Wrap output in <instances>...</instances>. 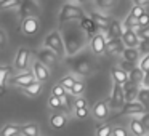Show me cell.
Segmentation results:
<instances>
[{"instance_id":"obj_16","label":"cell","mask_w":149,"mask_h":136,"mask_svg":"<svg viewBox=\"0 0 149 136\" xmlns=\"http://www.w3.org/2000/svg\"><path fill=\"white\" fill-rule=\"evenodd\" d=\"M122 40H123L127 48H136V46H139V43H141L136 31H125L123 35H122Z\"/></svg>"},{"instance_id":"obj_30","label":"cell","mask_w":149,"mask_h":136,"mask_svg":"<svg viewBox=\"0 0 149 136\" xmlns=\"http://www.w3.org/2000/svg\"><path fill=\"white\" fill-rule=\"evenodd\" d=\"M75 83H77V80H75L72 75H66V77H63L61 80H59V85H61V87H64L66 90H69V93H71V90L74 88Z\"/></svg>"},{"instance_id":"obj_51","label":"cell","mask_w":149,"mask_h":136,"mask_svg":"<svg viewBox=\"0 0 149 136\" xmlns=\"http://www.w3.org/2000/svg\"><path fill=\"white\" fill-rule=\"evenodd\" d=\"M146 136H148V135H146Z\"/></svg>"},{"instance_id":"obj_9","label":"cell","mask_w":149,"mask_h":136,"mask_svg":"<svg viewBox=\"0 0 149 136\" xmlns=\"http://www.w3.org/2000/svg\"><path fill=\"white\" fill-rule=\"evenodd\" d=\"M34 82H37L34 72H24V74H19V75H16V77L11 78V83L16 85V87H21L23 90L27 88L29 85H32Z\"/></svg>"},{"instance_id":"obj_21","label":"cell","mask_w":149,"mask_h":136,"mask_svg":"<svg viewBox=\"0 0 149 136\" xmlns=\"http://www.w3.org/2000/svg\"><path fill=\"white\" fill-rule=\"evenodd\" d=\"M66 123H68V117H66L63 112L53 114L52 119H50V125H52V128H55V130H63L66 126Z\"/></svg>"},{"instance_id":"obj_38","label":"cell","mask_w":149,"mask_h":136,"mask_svg":"<svg viewBox=\"0 0 149 136\" xmlns=\"http://www.w3.org/2000/svg\"><path fill=\"white\" fill-rule=\"evenodd\" d=\"M136 34H138V37H139L141 42H149V27H144V29H136Z\"/></svg>"},{"instance_id":"obj_37","label":"cell","mask_w":149,"mask_h":136,"mask_svg":"<svg viewBox=\"0 0 149 136\" xmlns=\"http://www.w3.org/2000/svg\"><path fill=\"white\" fill-rule=\"evenodd\" d=\"M84 91H85V83L82 80H77V83H75L74 88L71 90V94H72V96H75V98H80Z\"/></svg>"},{"instance_id":"obj_3","label":"cell","mask_w":149,"mask_h":136,"mask_svg":"<svg viewBox=\"0 0 149 136\" xmlns=\"http://www.w3.org/2000/svg\"><path fill=\"white\" fill-rule=\"evenodd\" d=\"M45 46L48 50H52L56 56L63 58L66 55V46H64V40H63V35L59 31H52L48 35L45 37Z\"/></svg>"},{"instance_id":"obj_12","label":"cell","mask_w":149,"mask_h":136,"mask_svg":"<svg viewBox=\"0 0 149 136\" xmlns=\"http://www.w3.org/2000/svg\"><path fill=\"white\" fill-rule=\"evenodd\" d=\"M32 72H34V75H36V80L37 82H47L50 78V71H48V67L47 66H43L42 62H39V61H36L32 64Z\"/></svg>"},{"instance_id":"obj_20","label":"cell","mask_w":149,"mask_h":136,"mask_svg":"<svg viewBox=\"0 0 149 136\" xmlns=\"http://www.w3.org/2000/svg\"><path fill=\"white\" fill-rule=\"evenodd\" d=\"M123 40L122 39H114L111 40V42H107L106 45V53L107 55H117V53H123Z\"/></svg>"},{"instance_id":"obj_15","label":"cell","mask_w":149,"mask_h":136,"mask_svg":"<svg viewBox=\"0 0 149 136\" xmlns=\"http://www.w3.org/2000/svg\"><path fill=\"white\" fill-rule=\"evenodd\" d=\"M80 29L84 31V32L87 34L88 37H90V39H93V37L96 35L98 31H101L100 27H98L96 24H95V21L91 19V18H88V16L82 19V23H80Z\"/></svg>"},{"instance_id":"obj_13","label":"cell","mask_w":149,"mask_h":136,"mask_svg":"<svg viewBox=\"0 0 149 136\" xmlns=\"http://www.w3.org/2000/svg\"><path fill=\"white\" fill-rule=\"evenodd\" d=\"M21 31H23L24 35L31 37V35H36L37 31H39V21L37 18H29V19H24L21 23Z\"/></svg>"},{"instance_id":"obj_14","label":"cell","mask_w":149,"mask_h":136,"mask_svg":"<svg viewBox=\"0 0 149 136\" xmlns=\"http://www.w3.org/2000/svg\"><path fill=\"white\" fill-rule=\"evenodd\" d=\"M55 59H56V55L48 48H42V50L37 51V61L42 62V64L47 66V67L55 64Z\"/></svg>"},{"instance_id":"obj_27","label":"cell","mask_w":149,"mask_h":136,"mask_svg":"<svg viewBox=\"0 0 149 136\" xmlns=\"http://www.w3.org/2000/svg\"><path fill=\"white\" fill-rule=\"evenodd\" d=\"M143 80H144V72H143L139 67H135L132 72H130V82H132L135 87L138 83H143Z\"/></svg>"},{"instance_id":"obj_8","label":"cell","mask_w":149,"mask_h":136,"mask_svg":"<svg viewBox=\"0 0 149 136\" xmlns=\"http://www.w3.org/2000/svg\"><path fill=\"white\" fill-rule=\"evenodd\" d=\"M106 45H107V40L104 34H96L93 39H90V48L93 55H103L106 53Z\"/></svg>"},{"instance_id":"obj_2","label":"cell","mask_w":149,"mask_h":136,"mask_svg":"<svg viewBox=\"0 0 149 136\" xmlns=\"http://www.w3.org/2000/svg\"><path fill=\"white\" fill-rule=\"evenodd\" d=\"M84 18H87V16H85V11L79 7V3H66L61 8V11H59L58 21H59V24H64L68 21L84 19Z\"/></svg>"},{"instance_id":"obj_22","label":"cell","mask_w":149,"mask_h":136,"mask_svg":"<svg viewBox=\"0 0 149 136\" xmlns=\"http://www.w3.org/2000/svg\"><path fill=\"white\" fill-rule=\"evenodd\" d=\"M122 58H123V61L135 64V62L139 59V50L138 48H125L123 53H122Z\"/></svg>"},{"instance_id":"obj_49","label":"cell","mask_w":149,"mask_h":136,"mask_svg":"<svg viewBox=\"0 0 149 136\" xmlns=\"http://www.w3.org/2000/svg\"><path fill=\"white\" fill-rule=\"evenodd\" d=\"M5 45H7V35L3 31H0V48H5Z\"/></svg>"},{"instance_id":"obj_29","label":"cell","mask_w":149,"mask_h":136,"mask_svg":"<svg viewBox=\"0 0 149 136\" xmlns=\"http://www.w3.org/2000/svg\"><path fill=\"white\" fill-rule=\"evenodd\" d=\"M122 27L125 31H135L136 27H138V19H136V18H133L132 15H128V16L125 18V21L122 23Z\"/></svg>"},{"instance_id":"obj_33","label":"cell","mask_w":149,"mask_h":136,"mask_svg":"<svg viewBox=\"0 0 149 136\" xmlns=\"http://www.w3.org/2000/svg\"><path fill=\"white\" fill-rule=\"evenodd\" d=\"M48 106L52 107V109H55V110H64V103H63V99L55 98V96H50Z\"/></svg>"},{"instance_id":"obj_34","label":"cell","mask_w":149,"mask_h":136,"mask_svg":"<svg viewBox=\"0 0 149 136\" xmlns=\"http://www.w3.org/2000/svg\"><path fill=\"white\" fill-rule=\"evenodd\" d=\"M144 13H146V10H144V5H141L139 2H138V3H135V5H133L132 11H130V15H132L133 18H136V19H139V18H141Z\"/></svg>"},{"instance_id":"obj_31","label":"cell","mask_w":149,"mask_h":136,"mask_svg":"<svg viewBox=\"0 0 149 136\" xmlns=\"http://www.w3.org/2000/svg\"><path fill=\"white\" fill-rule=\"evenodd\" d=\"M40 88H42L40 82H34L32 85H29L27 88H24V93H26L27 96H37V94L40 93Z\"/></svg>"},{"instance_id":"obj_35","label":"cell","mask_w":149,"mask_h":136,"mask_svg":"<svg viewBox=\"0 0 149 136\" xmlns=\"http://www.w3.org/2000/svg\"><path fill=\"white\" fill-rule=\"evenodd\" d=\"M66 94H68V90H66L64 87H61L59 83H56L55 87L52 88V96H55V98H59V99H63Z\"/></svg>"},{"instance_id":"obj_39","label":"cell","mask_w":149,"mask_h":136,"mask_svg":"<svg viewBox=\"0 0 149 136\" xmlns=\"http://www.w3.org/2000/svg\"><path fill=\"white\" fill-rule=\"evenodd\" d=\"M144 27H149V13H144L138 19V29H144Z\"/></svg>"},{"instance_id":"obj_48","label":"cell","mask_w":149,"mask_h":136,"mask_svg":"<svg viewBox=\"0 0 149 136\" xmlns=\"http://www.w3.org/2000/svg\"><path fill=\"white\" fill-rule=\"evenodd\" d=\"M96 7H101L103 10H106V8H109V7H112V2H109V0H98L96 2Z\"/></svg>"},{"instance_id":"obj_7","label":"cell","mask_w":149,"mask_h":136,"mask_svg":"<svg viewBox=\"0 0 149 136\" xmlns=\"http://www.w3.org/2000/svg\"><path fill=\"white\" fill-rule=\"evenodd\" d=\"M29 58H31V53L26 46H21L18 50L16 56H15V69L16 71H26L27 66H29Z\"/></svg>"},{"instance_id":"obj_32","label":"cell","mask_w":149,"mask_h":136,"mask_svg":"<svg viewBox=\"0 0 149 136\" xmlns=\"http://www.w3.org/2000/svg\"><path fill=\"white\" fill-rule=\"evenodd\" d=\"M112 131L111 125H96V136H112Z\"/></svg>"},{"instance_id":"obj_19","label":"cell","mask_w":149,"mask_h":136,"mask_svg":"<svg viewBox=\"0 0 149 136\" xmlns=\"http://www.w3.org/2000/svg\"><path fill=\"white\" fill-rule=\"evenodd\" d=\"M90 18L95 21V24H96L101 31H107V29H109V26H111V23H112V19H111L109 16H104V15L98 13V11H96V13H91Z\"/></svg>"},{"instance_id":"obj_43","label":"cell","mask_w":149,"mask_h":136,"mask_svg":"<svg viewBox=\"0 0 149 136\" xmlns=\"http://www.w3.org/2000/svg\"><path fill=\"white\" fill-rule=\"evenodd\" d=\"M74 101H75V98H72L71 93H68L64 98H63V103H64L68 107H74Z\"/></svg>"},{"instance_id":"obj_50","label":"cell","mask_w":149,"mask_h":136,"mask_svg":"<svg viewBox=\"0 0 149 136\" xmlns=\"http://www.w3.org/2000/svg\"><path fill=\"white\" fill-rule=\"evenodd\" d=\"M143 85H144L143 88H149V72H148V74H144V80H143Z\"/></svg>"},{"instance_id":"obj_26","label":"cell","mask_w":149,"mask_h":136,"mask_svg":"<svg viewBox=\"0 0 149 136\" xmlns=\"http://www.w3.org/2000/svg\"><path fill=\"white\" fill-rule=\"evenodd\" d=\"M21 135L23 136H39V126L37 123H26L21 126Z\"/></svg>"},{"instance_id":"obj_46","label":"cell","mask_w":149,"mask_h":136,"mask_svg":"<svg viewBox=\"0 0 149 136\" xmlns=\"http://www.w3.org/2000/svg\"><path fill=\"white\" fill-rule=\"evenodd\" d=\"M112 136H127V130L122 128V126H114Z\"/></svg>"},{"instance_id":"obj_6","label":"cell","mask_w":149,"mask_h":136,"mask_svg":"<svg viewBox=\"0 0 149 136\" xmlns=\"http://www.w3.org/2000/svg\"><path fill=\"white\" fill-rule=\"evenodd\" d=\"M123 106H125V91L120 85H114L112 96L109 99V107L116 110V109H120V107L123 109Z\"/></svg>"},{"instance_id":"obj_45","label":"cell","mask_w":149,"mask_h":136,"mask_svg":"<svg viewBox=\"0 0 149 136\" xmlns=\"http://www.w3.org/2000/svg\"><path fill=\"white\" fill-rule=\"evenodd\" d=\"M141 123H143V126H144V130H146V133L149 131V112H146V114H143L141 115Z\"/></svg>"},{"instance_id":"obj_28","label":"cell","mask_w":149,"mask_h":136,"mask_svg":"<svg viewBox=\"0 0 149 136\" xmlns=\"http://www.w3.org/2000/svg\"><path fill=\"white\" fill-rule=\"evenodd\" d=\"M138 103L143 104L146 107V110L149 112V88H141L138 94Z\"/></svg>"},{"instance_id":"obj_4","label":"cell","mask_w":149,"mask_h":136,"mask_svg":"<svg viewBox=\"0 0 149 136\" xmlns=\"http://www.w3.org/2000/svg\"><path fill=\"white\" fill-rule=\"evenodd\" d=\"M68 64L72 67V71L77 75H82V77H87V75L91 74L93 71V66H91L90 59L87 56H77V58H71L68 59Z\"/></svg>"},{"instance_id":"obj_5","label":"cell","mask_w":149,"mask_h":136,"mask_svg":"<svg viewBox=\"0 0 149 136\" xmlns=\"http://www.w3.org/2000/svg\"><path fill=\"white\" fill-rule=\"evenodd\" d=\"M39 13H40L39 3L34 2V0H26V2H21L19 3V18H21V21L29 19V18H37Z\"/></svg>"},{"instance_id":"obj_23","label":"cell","mask_w":149,"mask_h":136,"mask_svg":"<svg viewBox=\"0 0 149 136\" xmlns=\"http://www.w3.org/2000/svg\"><path fill=\"white\" fill-rule=\"evenodd\" d=\"M130 131L133 133V136H146V130L139 119H132V122H130Z\"/></svg>"},{"instance_id":"obj_10","label":"cell","mask_w":149,"mask_h":136,"mask_svg":"<svg viewBox=\"0 0 149 136\" xmlns=\"http://www.w3.org/2000/svg\"><path fill=\"white\" fill-rule=\"evenodd\" d=\"M148 110H146V107L143 106V104H139L138 101H135V103H125V106H123L122 109V114L123 115H143V114H146Z\"/></svg>"},{"instance_id":"obj_41","label":"cell","mask_w":149,"mask_h":136,"mask_svg":"<svg viewBox=\"0 0 149 136\" xmlns=\"http://www.w3.org/2000/svg\"><path fill=\"white\" fill-rule=\"evenodd\" d=\"M87 107V99L85 98H75V101H74V110L75 109H85Z\"/></svg>"},{"instance_id":"obj_40","label":"cell","mask_w":149,"mask_h":136,"mask_svg":"<svg viewBox=\"0 0 149 136\" xmlns=\"http://www.w3.org/2000/svg\"><path fill=\"white\" fill-rule=\"evenodd\" d=\"M139 69H141L144 74H148V72H149V55L143 56V59L139 61Z\"/></svg>"},{"instance_id":"obj_18","label":"cell","mask_w":149,"mask_h":136,"mask_svg":"<svg viewBox=\"0 0 149 136\" xmlns=\"http://www.w3.org/2000/svg\"><path fill=\"white\" fill-rule=\"evenodd\" d=\"M123 27H122V24L119 23V21H116V19H112V23H111V26H109V29H107V42H111V40H114V39H122V35H123Z\"/></svg>"},{"instance_id":"obj_47","label":"cell","mask_w":149,"mask_h":136,"mask_svg":"<svg viewBox=\"0 0 149 136\" xmlns=\"http://www.w3.org/2000/svg\"><path fill=\"white\" fill-rule=\"evenodd\" d=\"M138 50L143 53V55H149V42H141L139 43V46H138Z\"/></svg>"},{"instance_id":"obj_42","label":"cell","mask_w":149,"mask_h":136,"mask_svg":"<svg viewBox=\"0 0 149 136\" xmlns=\"http://www.w3.org/2000/svg\"><path fill=\"white\" fill-rule=\"evenodd\" d=\"M18 2L16 0H7V2H2L0 0V10H3V8H11V7H16Z\"/></svg>"},{"instance_id":"obj_11","label":"cell","mask_w":149,"mask_h":136,"mask_svg":"<svg viewBox=\"0 0 149 136\" xmlns=\"http://www.w3.org/2000/svg\"><path fill=\"white\" fill-rule=\"evenodd\" d=\"M109 103H107L106 99H101V101H98V103H95V106H93V115H95V119H98V120H104V119H107V115H109Z\"/></svg>"},{"instance_id":"obj_36","label":"cell","mask_w":149,"mask_h":136,"mask_svg":"<svg viewBox=\"0 0 149 136\" xmlns=\"http://www.w3.org/2000/svg\"><path fill=\"white\" fill-rule=\"evenodd\" d=\"M138 94H139V90L136 87L125 91V103H135V101H138Z\"/></svg>"},{"instance_id":"obj_44","label":"cell","mask_w":149,"mask_h":136,"mask_svg":"<svg viewBox=\"0 0 149 136\" xmlns=\"http://www.w3.org/2000/svg\"><path fill=\"white\" fill-rule=\"evenodd\" d=\"M74 114H75V117H77V119H87V115H88V107H85V109H75Z\"/></svg>"},{"instance_id":"obj_25","label":"cell","mask_w":149,"mask_h":136,"mask_svg":"<svg viewBox=\"0 0 149 136\" xmlns=\"http://www.w3.org/2000/svg\"><path fill=\"white\" fill-rule=\"evenodd\" d=\"M13 74V69L8 66H0V91H5V85H7L8 75Z\"/></svg>"},{"instance_id":"obj_17","label":"cell","mask_w":149,"mask_h":136,"mask_svg":"<svg viewBox=\"0 0 149 136\" xmlns=\"http://www.w3.org/2000/svg\"><path fill=\"white\" fill-rule=\"evenodd\" d=\"M111 74H112V78H114V83L116 85L123 87L127 82H130V74L125 72L122 67H114L112 71H111Z\"/></svg>"},{"instance_id":"obj_24","label":"cell","mask_w":149,"mask_h":136,"mask_svg":"<svg viewBox=\"0 0 149 136\" xmlns=\"http://www.w3.org/2000/svg\"><path fill=\"white\" fill-rule=\"evenodd\" d=\"M18 133H21V126L15 125V123H7L0 130V136H16Z\"/></svg>"},{"instance_id":"obj_1","label":"cell","mask_w":149,"mask_h":136,"mask_svg":"<svg viewBox=\"0 0 149 136\" xmlns=\"http://www.w3.org/2000/svg\"><path fill=\"white\" fill-rule=\"evenodd\" d=\"M82 32H84V31L80 29V26H79V27H74V29L68 31L66 35L63 37V40H64V46H66V55L68 56L77 55V53L84 48L85 39H84V35H82Z\"/></svg>"}]
</instances>
